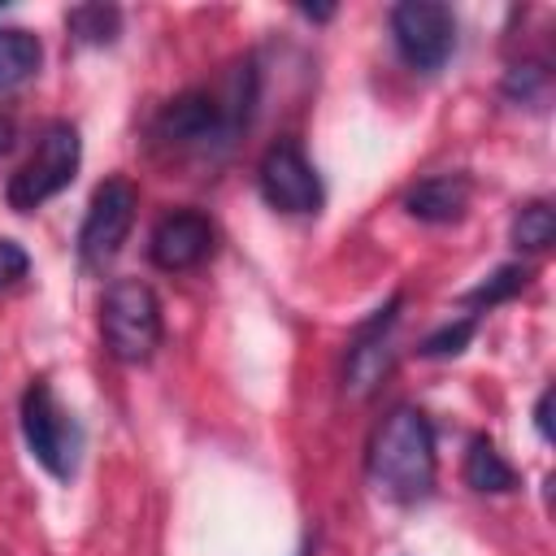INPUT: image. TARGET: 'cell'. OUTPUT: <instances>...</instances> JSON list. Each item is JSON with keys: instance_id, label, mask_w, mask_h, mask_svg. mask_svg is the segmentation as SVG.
<instances>
[{"instance_id": "obj_1", "label": "cell", "mask_w": 556, "mask_h": 556, "mask_svg": "<svg viewBox=\"0 0 556 556\" xmlns=\"http://www.w3.org/2000/svg\"><path fill=\"white\" fill-rule=\"evenodd\" d=\"M369 482L400 504H417L434 491V473H439V456H434V430L426 421L421 408H391L382 417V426L369 439V456H365Z\"/></svg>"}, {"instance_id": "obj_2", "label": "cell", "mask_w": 556, "mask_h": 556, "mask_svg": "<svg viewBox=\"0 0 556 556\" xmlns=\"http://www.w3.org/2000/svg\"><path fill=\"white\" fill-rule=\"evenodd\" d=\"M100 334L104 348L126 361L139 365L161 348V300L148 282L139 278H117L109 282L104 300H100Z\"/></svg>"}, {"instance_id": "obj_3", "label": "cell", "mask_w": 556, "mask_h": 556, "mask_svg": "<svg viewBox=\"0 0 556 556\" xmlns=\"http://www.w3.org/2000/svg\"><path fill=\"white\" fill-rule=\"evenodd\" d=\"M22 434L30 456L61 482L74 478L78 456H83V426L74 421V413L52 395L48 382H30L22 395Z\"/></svg>"}, {"instance_id": "obj_4", "label": "cell", "mask_w": 556, "mask_h": 556, "mask_svg": "<svg viewBox=\"0 0 556 556\" xmlns=\"http://www.w3.org/2000/svg\"><path fill=\"white\" fill-rule=\"evenodd\" d=\"M78 161H83L78 130H74L70 122L43 126V135H39V143H35V152H30V161H26V165L9 178V187H4L9 204H13L17 213H35L43 200L61 195V191L74 182Z\"/></svg>"}, {"instance_id": "obj_5", "label": "cell", "mask_w": 556, "mask_h": 556, "mask_svg": "<svg viewBox=\"0 0 556 556\" xmlns=\"http://www.w3.org/2000/svg\"><path fill=\"white\" fill-rule=\"evenodd\" d=\"M391 39L408 70L434 74L456 52V17L439 0H404L391 9Z\"/></svg>"}, {"instance_id": "obj_6", "label": "cell", "mask_w": 556, "mask_h": 556, "mask_svg": "<svg viewBox=\"0 0 556 556\" xmlns=\"http://www.w3.org/2000/svg\"><path fill=\"white\" fill-rule=\"evenodd\" d=\"M135 208H139V191L126 178H104L87 204L83 230H78V261L87 269H104L122 243L130 239L135 226Z\"/></svg>"}, {"instance_id": "obj_7", "label": "cell", "mask_w": 556, "mask_h": 556, "mask_svg": "<svg viewBox=\"0 0 556 556\" xmlns=\"http://www.w3.org/2000/svg\"><path fill=\"white\" fill-rule=\"evenodd\" d=\"M256 182H261L265 204L278 208V213H291V217L317 213L321 200H326L313 161H308V156L300 152V143H291V139H278L274 148H265V156H261V165H256Z\"/></svg>"}, {"instance_id": "obj_8", "label": "cell", "mask_w": 556, "mask_h": 556, "mask_svg": "<svg viewBox=\"0 0 556 556\" xmlns=\"http://www.w3.org/2000/svg\"><path fill=\"white\" fill-rule=\"evenodd\" d=\"M208 252H213V222L204 213H195V208L165 213L148 235V261L156 269H165V274L195 269Z\"/></svg>"}, {"instance_id": "obj_9", "label": "cell", "mask_w": 556, "mask_h": 556, "mask_svg": "<svg viewBox=\"0 0 556 556\" xmlns=\"http://www.w3.org/2000/svg\"><path fill=\"white\" fill-rule=\"evenodd\" d=\"M395 308H400V295L387 308H378L365 326H356V339H352V352H348V369H343V387L352 395H365L387 378V369H391L387 330L395 326Z\"/></svg>"}, {"instance_id": "obj_10", "label": "cell", "mask_w": 556, "mask_h": 556, "mask_svg": "<svg viewBox=\"0 0 556 556\" xmlns=\"http://www.w3.org/2000/svg\"><path fill=\"white\" fill-rule=\"evenodd\" d=\"M469 195H473V182L465 174H434V178H421L417 187H408L404 208L417 222L447 226V222H460L465 217Z\"/></svg>"}, {"instance_id": "obj_11", "label": "cell", "mask_w": 556, "mask_h": 556, "mask_svg": "<svg viewBox=\"0 0 556 556\" xmlns=\"http://www.w3.org/2000/svg\"><path fill=\"white\" fill-rule=\"evenodd\" d=\"M460 473H465V486H473V491H482V495H504V491L517 486L513 465L500 456V447H495L491 439H473V443H469Z\"/></svg>"}, {"instance_id": "obj_12", "label": "cell", "mask_w": 556, "mask_h": 556, "mask_svg": "<svg viewBox=\"0 0 556 556\" xmlns=\"http://www.w3.org/2000/svg\"><path fill=\"white\" fill-rule=\"evenodd\" d=\"M43 48L22 26H0V91H13L39 74Z\"/></svg>"}, {"instance_id": "obj_13", "label": "cell", "mask_w": 556, "mask_h": 556, "mask_svg": "<svg viewBox=\"0 0 556 556\" xmlns=\"http://www.w3.org/2000/svg\"><path fill=\"white\" fill-rule=\"evenodd\" d=\"M65 26H70V35H74L78 43L100 48V43H113V39H117L122 13H117L113 4H78V9H70Z\"/></svg>"}, {"instance_id": "obj_14", "label": "cell", "mask_w": 556, "mask_h": 556, "mask_svg": "<svg viewBox=\"0 0 556 556\" xmlns=\"http://www.w3.org/2000/svg\"><path fill=\"white\" fill-rule=\"evenodd\" d=\"M552 239H556V213H552V204H543V200L521 204L517 217H513V243H517V252H543V248H552Z\"/></svg>"}, {"instance_id": "obj_15", "label": "cell", "mask_w": 556, "mask_h": 556, "mask_svg": "<svg viewBox=\"0 0 556 556\" xmlns=\"http://www.w3.org/2000/svg\"><path fill=\"white\" fill-rule=\"evenodd\" d=\"M526 282H530V269H526V265H500L491 278H482L473 291H465V304H469V308H495V304L521 295Z\"/></svg>"}, {"instance_id": "obj_16", "label": "cell", "mask_w": 556, "mask_h": 556, "mask_svg": "<svg viewBox=\"0 0 556 556\" xmlns=\"http://www.w3.org/2000/svg\"><path fill=\"white\" fill-rule=\"evenodd\" d=\"M473 330H478V317H460V321H447V326H439L434 334H426L417 352H421V356H430V361H443V356H460V352L469 348Z\"/></svg>"}, {"instance_id": "obj_17", "label": "cell", "mask_w": 556, "mask_h": 556, "mask_svg": "<svg viewBox=\"0 0 556 556\" xmlns=\"http://www.w3.org/2000/svg\"><path fill=\"white\" fill-rule=\"evenodd\" d=\"M547 91V70L543 65H513L504 78V96L508 100H539Z\"/></svg>"}, {"instance_id": "obj_18", "label": "cell", "mask_w": 556, "mask_h": 556, "mask_svg": "<svg viewBox=\"0 0 556 556\" xmlns=\"http://www.w3.org/2000/svg\"><path fill=\"white\" fill-rule=\"evenodd\" d=\"M26 269H30L26 248L0 235V291H9L13 282H22V278H26Z\"/></svg>"}, {"instance_id": "obj_19", "label": "cell", "mask_w": 556, "mask_h": 556, "mask_svg": "<svg viewBox=\"0 0 556 556\" xmlns=\"http://www.w3.org/2000/svg\"><path fill=\"white\" fill-rule=\"evenodd\" d=\"M552 391H543L539 395V404H534V426H539V439H552Z\"/></svg>"}, {"instance_id": "obj_20", "label": "cell", "mask_w": 556, "mask_h": 556, "mask_svg": "<svg viewBox=\"0 0 556 556\" xmlns=\"http://www.w3.org/2000/svg\"><path fill=\"white\" fill-rule=\"evenodd\" d=\"M13 139H17V122L9 113H0V156L13 148Z\"/></svg>"}]
</instances>
